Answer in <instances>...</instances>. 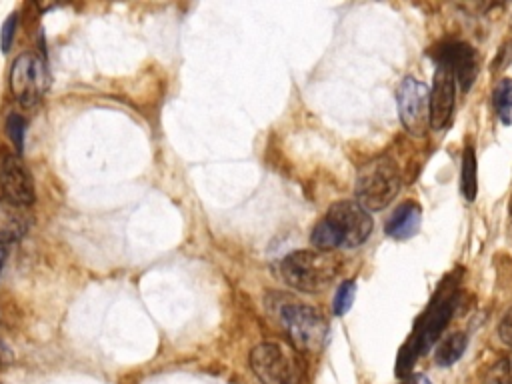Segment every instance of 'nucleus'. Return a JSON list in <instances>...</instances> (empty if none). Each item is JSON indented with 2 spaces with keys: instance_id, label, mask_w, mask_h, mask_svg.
<instances>
[{
  "instance_id": "f257e3e1",
  "label": "nucleus",
  "mask_w": 512,
  "mask_h": 384,
  "mask_svg": "<svg viewBox=\"0 0 512 384\" xmlns=\"http://www.w3.org/2000/svg\"><path fill=\"white\" fill-rule=\"evenodd\" d=\"M372 232V216L358 202L342 200L328 208L326 216L314 226L310 242L316 250L354 248L366 242Z\"/></svg>"
},
{
  "instance_id": "f03ea898",
  "label": "nucleus",
  "mask_w": 512,
  "mask_h": 384,
  "mask_svg": "<svg viewBox=\"0 0 512 384\" xmlns=\"http://www.w3.org/2000/svg\"><path fill=\"white\" fill-rule=\"evenodd\" d=\"M278 272L296 290L320 292L336 278L338 262L322 250H296L278 262Z\"/></svg>"
},
{
  "instance_id": "7ed1b4c3",
  "label": "nucleus",
  "mask_w": 512,
  "mask_h": 384,
  "mask_svg": "<svg viewBox=\"0 0 512 384\" xmlns=\"http://www.w3.org/2000/svg\"><path fill=\"white\" fill-rule=\"evenodd\" d=\"M400 190V170L392 158L380 156L364 166L356 174L354 194L364 210H384Z\"/></svg>"
},
{
  "instance_id": "20e7f679",
  "label": "nucleus",
  "mask_w": 512,
  "mask_h": 384,
  "mask_svg": "<svg viewBox=\"0 0 512 384\" xmlns=\"http://www.w3.org/2000/svg\"><path fill=\"white\" fill-rule=\"evenodd\" d=\"M280 322L284 324L292 344L302 352H320L328 340L330 328L326 318L302 302L282 304Z\"/></svg>"
},
{
  "instance_id": "39448f33",
  "label": "nucleus",
  "mask_w": 512,
  "mask_h": 384,
  "mask_svg": "<svg viewBox=\"0 0 512 384\" xmlns=\"http://www.w3.org/2000/svg\"><path fill=\"white\" fill-rule=\"evenodd\" d=\"M250 366L262 384L300 382V364L296 354L278 342L258 344L250 354Z\"/></svg>"
},
{
  "instance_id": "423d86ee",
  "label": "nucleus",
  "mask_w": 512,
  "mask_h": 384,
  "mask_svg": "<svg viewBox=\"0 0 512 384\" xmlns=\"http://www.w3.org/2000/svg\"><path fill=\"white\" fill-rule=\"evenodd\" d=\"M10 92L26 108L36 106L48 90V70L44 58L34 52L20 54L10 68Z\"/></svg>"
},
{
  "instance_id": "0eeeda50",
  "label": "nucleus",
  "mask_w": 512,
  "mask_h": 384,
  "mask_svg": "<svg viewBox=\"0 0 512 384\" xmlns=\"http://www.w3.org/2000/svg\"><path fill=\"white\" fill-rule=\"evenodd\" d=\"M398 114L406 132L422 136L430 126V90L420 80L408 76L396 90Z\"/></svg>"
},
{
  "instance_id": "6e6552de",
  "label": "nucleus",
  "mask_w": 512,
  "mask_h": 384,
  "mask_svg": "<svg viewBox=\"0 0 512 384\" xmlns=\"http://www.w3.org/2000/svg\"><path fill=\"white\" fill-rule=\"evenodd\" d=\"M0 188L4 198L20 206L34 202V182L26 164L16 154H4L0 160Z\"/></svg>"
},
{
  "instance_id": "1a4fd4ad",
  "label": "nucleus",
  "mask_w": 512,
  "mask_h": 384,
  "mask_svg": "<svg viewBox=\"0 0 512 384\" xmlns=\"http://www.w3.org/2000/svg\"><path fill=\"white\" fill-rule=\"evenodd\" d=\"M456 80L448 66L438 64L434 74V84L430 90V128L444 130L454 114Z\"/></svg>"
},
{
  "instance_id": "9d476101",
  "label": "nucleus",
  "mask_w": 512,
  "mask_h": 384,
  "mask_svg": "<svg viewBox=\"0 0 512 384\" xmlns=\"http://www.w3.org/2000/svg\"><path fill=\"white\" fill-rule=\"evenodd\" d=\"M436 64H444L450 68L456 84L460 86L462 92H466L474 78H476V70H478V56L476 52L464 44V42H446L438 48V58Z\"/></svg>"
},
{
  "instance_id": "9b49d317",
  "label": "nucleus",
  "mask_w": 512,
  "mask_h": 384,
  "mask_svg": "<svg viewBox=\"0 0 512 384\" xmlns=\"http://www.w3.org/2000/svg\"><path fill=\"white\" fill-rule=\"evenodd\" d=\"M32 226L28 206H20L6 198H0V244L20 240Z\"/></svg>"
},
{
  "instance_id": "f8f14e48",
  "label": "nucleus",
  "mask_w": 512,
  "mask_h": 384,
  "mask_svg": "<svg viewBox=\"0 0 512 384\" xmlns=\"http://www.w3.org/2000/svg\"><path fill=\"white\" fill-rule=\"evenodd\" d=\"M422 210L416 202H402L386 222V234L394 240H408L420 228Z\"/></svg>"
},
{
  "instance_id": "ddd939ff",
  "label": "nucleus",
  "mask_w": 512,
  "mask_h": 384,
  "mask_svg": "<svg viewBox=\"0 0 512 384\" xmlns=\"http://www.w3.org/2000/svg\"><path fill=\"white\" fill-rule=\"evenodd\" d=\"M468 346V336L464 332H452L448 336H444L438 346H436V364L438 366H452L456 360L462 358L464 350Z\"/></svg>"
},
{
  "instance_id": "4468645a",
  "label": "nucleus",
  "mask_w": 512,
  "mask_h": 384,
  "mask_svg": "<svg viewBox=\"0 0 512 384\" xmlns=\"http://www.w3.org/2000/svg\"><path fill=\"white\" fill-rule=\"evenodd\" d=\"M492 106L502 124H512V78H502L492 90Z\"/></svg>"
},
{
  "instance_id": "2eb2a0df",
  "label": "nucleus",
  "mask_w": 512,
  "mask_h": 384,
  "mask_svg": "<svg viewBox=\"0 0 512 384\" xmlns=\"http://www.w3.org/2000/svg\"><path fill=\"white\" fill-rule=\"evenodd\" d=\"M460 174H462L460 176V190H462L464 198L472 202L476 198V190H478V184H476V154H474L472 146L464 148L462 172Z\"/></svg>"
},
{
  "instance_id": "dca6fc26",
  "label": "nucleus",
  "mask_w": 512,
  "mask_h": 384,
  "mask_svg": "<svg viewBox=\"0 0 512 384\" xmlns=\"http://www.w3.org/2000/svg\"><path fill=\"white\" fill-rule=\"evenodd\" d=\"M354 298H356V282L354 280H344L336 294H334V300H332V310L336 316H344L352 304H354Z\"/></svg>"
},
{
  "instance_id": "f3484780",
  "label": "nucleus",
  "mask_w": 512,
  "mask_h": 384,
  "mask_svg": "<svg viewBox=\"0 0 512 384\" xmlns=\"http://www.w3.org/2000/svg\"><path fill=\"white\" fill-rule=\"evenodd\" d=\"M6 132H8V138L12 140L14 148H16L18 152H22L24 132H26V120H24L20 114H16V112L8 114V118H6Z\"/></svg>"
},
{
  "instance_id": "a211bd4d",
  "label": "nucleus",
  "mask_w": 512,
  "mask_h": 384,
  "mask_svg": "<svg viewBox=\"0 0 512 384\" xmlns=\"http://www.w3.org/2000/svg\"><path fill=\"white\" fill-rule=\"evenodd\" d=\"M16 28H18V12H12L2 28H0V48L2 52H8L12 48V42H14V36H16Z\"/></svg>"
},
{
  "instance_id": "6ab92c4d",
  "label": "nucleus",
  "mask_w": 512,
  "mask_h": 384,
  "mask_svg": "<svg viewBox=\"0 0 512 384\" xmlns=\"http://www.w3.org/2000/svg\"><path fill=\"white\" fill-rule=\"evenodd\" d=\"M498 336L504 344L512 346V308H508L506 314L502 316V320L498 324Z\"/></svg>"
},
{
  "instance_id": "aec40b11",
  "label": "nucleus",
  "mask_w": 512,
  "mask_h": 384,
  "mask_svg": "<svg viewBox=\"0 0 512 384\" xmlns=\"http://www.w3.org/2000/svg\"><path fill=\"white\" fill-rule=\"evenodd\" d=\"M496 384H512V360H504L496 366Z\"/></svg>"
},
{
  "instance_id": "412c9836",
  "label": "nucleus",
  "mask_w": 512,
  "mask_h": 384,
  "mask_svg": "<svg viewBox=\"0 0 512 384\" xmlns=\"http://www.w3.org/2000/svg\"><path fill=\"white\" fill-rule=\"evenodd\" d=\"M402 384H430V380L422 374H414V376H408Z\"/></svg>"
},
{
  "instance_id": "4be33fe9",
  "label": "nucleus",
  "mask_w": 512,
  "mask_h": 384,
  "mask_svg": "<svg viewBox=\"0 0 512 384\" xmlns=\"http://www.w3.org/2000/svg\"><path fill=\"white\" fill-rule=\"evenodd\" d=\"M4 256H6V252H4V248L0 246V272H2V266H4Z\"/></svg>"
}]
</instances>
